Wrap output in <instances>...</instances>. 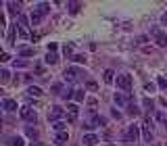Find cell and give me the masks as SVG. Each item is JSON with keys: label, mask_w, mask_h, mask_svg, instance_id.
I'll return each mask as SVG.
<instances>
[{"label": "cell", "mask_w": 167, "mask_h": 146, "mask_svg": "<svg viewBox=\"0 0 167 146\" xmlns=\"http://www.w3.org/2000/svg\"><path fill=\"white\" fill-rule=\"evenodd\" d=\"M140 130L142 127H138V125H127V130H125V134H123V142H132V144H136L138 142V138H140Z\"/></svg>", "instance_id": "1"}, {"label": "cell", "mask_w": 167, "mask_h": 146, "mask_svg": "<svg viewBox=\"0 0 167 146\" xmlns=\"http://www.w3.org/2000/svg\"><path fill=\"white\" fill-rule=\"evenodd\" d=\"M150 35H153V40H155L157 46H161V48L167 46V34L161 27H150Z\"/></svg>", "instance_id": "2"}, {"label": "cell", "mask_w": 167, "mask_h": 146, "mask_svg": "<svg viewBox=\"0 0 167 146\" xmlns=\"http://www.w3.org/2000/svg\"><path fill=\"white\" fill-rule=\"evenodd\" d=\"M63 75H65V82H75V79H79V77H86L84 75V71L77 69V67H67Z\"/></svg>", "instance_id": "3"}, {"label": "cell", "mask_w": 167, "mask_h": 146, "mask_svg": "<svg viewBox=\"0 0 167 146\" xmlns=\"http://www.w3.org/2000/svg\"><path fill=\"white\" fill-rule=\"evenodd\" d=\"M117 88H121V90L130 92V88H132V75L130 73H121V75H117Z\"/></svg>", "instance_id": "4"}, {"label": "cell", "mask_w": 167, "mask_h": 146, "mask_svg": "<svg viewBox=\"0 0 167 146\" xmlns=\"http://www.w3.org/2000/svg\"><path fill=\"white\" fill-rule=\"evenodd\" d=\"M21 119H25L27 123H36V121H38V113L31 111L29 106H23V109H21Z\"/></svg>", "instance_id": "5"}, {"label": "cell", "mask_w": 167, "mask_h": 146, "mask_svg": "<svg viewBox=\"0 0 167 146\" xmlns=\"http://www.w3.org/2000/svg\"><path fill=\"white\" fill-rule=\"evenodd\" d=\"M150 127H153V121L146 119L144 125H142V136H144V140L148 142V144H150V140H153V130H150Z\"/></svg>", "instance_id": "6"}, {"label": "cell", "mask_w": 167, "mask_h": 146, "mask_svg": "<svg viewBox=\"0 0 167 146\" xmlns=\"http://www.w3.org/2000/svg\"><path fill=\"white\" fill-rule=\"evenodd\" d=\"M98 142H100V138H98L96 134H86V136L82 138L84 146H94V144H98Z\"/></svg>", "instance_id": "7"}, {"label": "cell", "mask_w": 167, "mask_h": 146, "mask_svg": "<svg viewBox=\"0 0 167 146\" xmlns=\"http://www.w3.org/2000/svg\"><path fill=\"white\" fill-rule=\"evenodd\" d=\"M63 115H65V111H63L61 106H52L48 111V121H56V119H61Z\"/></svg>", "instance_id": "8"}, {"label": "cell", "mask_w": 167, "mask_h": 146, "mask_svg": "<svg viewBox=\"0 0 167 146\" xmlns=\"http://www.w3.org/2000/svg\"><path fill=\"white\" fill-rule=\"evenodd\" d=\"M2 109H4V111H17V100L4 98V100H2Z\"/></svg>", "instance_id": "9"}, {"label": "cell", "mask_w": 167, "mask_h": 146, "mask_svg": "<svg viewBox=\"0 0 167 146\" xmlns=\"http://www.w3.org/2000/svg\"><path fill=\"white\" fill-rule=\"evenodd\" d=\"M67 113H69V121L71 123H73V121H75L77 119V113H79V109H77V104H67Z\"/></svg>", "instance_id": "10"}, {"label": "cell", "mask_w": 167, "mask_h": 146, "mask_svg": "<svg viewBox=\"0 0 167 146\" xmlns=\"http://www.w3.org/2000/svg\"><path fill=\"white\" fill-rule=\"evenodd\" d=\"M17 29H19V25H17V23L8 27V34H7V42H8V44H15V38H17Z\"/></svg>", "instance_id": "11"}, {"label": "cell", "mask_w": 167, "mask_h": 146, "mask_svg": "<svg viewBox=\"0 0 167 146\" xmlns=\"http://www.w3.org/2000/svg\"><path fill=\"white\" fill-rule=\"evenodd\" d=\"M130 94H127V96H123V94H115V96H113V100H115V104H119V106H123V104H130Z\"/></svg>", "instance_id": "12"}, {"label": "cell", "mask_w": 167, "mask_h": 146, "mask_svg": "<svg viewBox=\"0 0 167 146\" xmlns=\"http://www.w3.org/2000/svg\"><path fill=\"white\" fill-rule=\"evenodd\" d=\"M7 7H8V13H11V15L21 17V11H19V4H17V2H7Z\"/></svg>", "instance_id": "13"}, {"label": "cell", "mask_w": 167, "mask_h": 146, "mask_svg": "<svg viewBox=\"0 0 167 146\" xmlns=\"http://www.w3.org/2000/svg\"><path fill=\"white\" fill-rule=\"evenodd\" d=\"M36 11H38V13L44 17V15H48V13H50V4H48V2H40V4L36 7Z\"/></svg>", "instance_id": "14"}, {"label": "cell", "mask_w": 167, "mask_h": 146, "mask_svg": "<svg viewBox=\"0 0 167 146\" xmlns=\"http://www.w3.org/2000/svg\"><path fill=\"white\" fill-rule=\"evenodd\" d=\"M67 7H69V13H71V15H77V13L84 8V4H82V2H69Z\"/></svg>", "instance_id": "15"}, {"label": "cell", "mask_w": 167, "mask_h": 146, "mask_svg": "<svg viewBox=\"0 0 167 146\" xmlns=\"http://www.w3.org/2000/svg\"><path fill=\"white\" fill-rule=\"evenodd\" d=\"M44 61H46V65H56L59 63V54L56 52H48V54L44 56Z\"/></svg>", "instance_id": "16"}, {"label": "cell", "mask_w": 167, "mask_h": 146, "mask_svg": "<svg viewBox=\"0 0 167 146\" xmlns=\"http://www.w3.org/2000/svg\"><path fill=\"white\" fill-rule=\"evenodd\" d=\"M67 140H69V134H67V132H59L55 136V142H56V144H65Z\"/></svg>", "instance_id": "17"}, {"label": "cell", "mask_w": 167, "mask_h": 146, "mask_svg": "<svg viewBox=\"0 0 167 146\" xmlns=\"http://www.w3.org/2000/svg\"><path fill=\"white\" fill-rule=\"evenodd\" d=\"M42 19H44V17H42V15L38 13V11H34V13L29 15V21H31V25H40Z\"/></svg>", "instance_id": "18"}, {"label": "cell", "mask_w": 167, "mask_h": 146, "mask_svg": "<svg viewBox=\"0 0 167 146\" xmlns=\"http://www.w3.org/2000/svg\"><path fill=\"white\" fill-rule=\"evenodd\" d=\"M27 94H29V96H42L44 92H42V88H38V86H29V88H27Z\"/></svg>", "instance_id": "19"}, {"label": "cell", "mask_w": 167, "mask_h": 146, "mask_svg": "<svg viewBox=\"0 0 167 146\" xmlns=\"http://www.w3.org/2000/svg\"><path fill=\"white\" fill-rule=\"evenodd\" d=\"M34 54H36L34 48H21L19 50V56H21V59H27V56H34Z\"/></svg>", "instance_id": "20"}, {"label": "cell", "mask_w": 167, "mask_h": 146, "mask_svg": "<svg viewBox=\"0 0 167 146\" xmlns=\"http://www.w3.org/2000/svg\"><path fill=\"white\" fill-rule=\"evenodd\" d=\"M50 92H52V94H63V83L61 82H56V83H52V86H50Z\"/></svg>", "instance_id": "21"}, {"label": "cell", "mask_w": 167, "mask_h": 146, "mask_svg": "<svg viewBox=\"0 0 167 146\" xmlns=\"http://www.w3.org/2000/svg\"><path fill=\"white\" fill-rule=\"evenodd\" d=\"M103 79H104L107 83H111L113 79H115V73H113V69H107V71H104V73H103Z\"/></svg>", "instance_id": "22"}, {"label": "cell", "mask_w": 167, "mask_h": 146, "mask_svg": "<svg viewBox=\"0 0 167 146\" xmlns=\"http://www.w3.org/2000/svg\"><path fill=\"white\" fill-rule=\"evenodd\" d=\"M73 98H75L77 102H84V100H86V90H75Z\"/></svg>", "instance_id": "23"}, {"label": "cell", "mask_w": 167, "mask_h": 146, "mask_svg": "<svg viewBox=\"0 0 167 146\" xmlns=\"http://www.w3.org/2000/svg\"><path fill=\"white\" fill-rule=\"evenodd\" d=\"M25 134H27V136H29V138H31V140H36V138H38V136H40L36 127H25Z\"/></svg>", "instance_id": "24"}, {"label": "cell", "mask_w": 167, "mask_h": 146, "mask_svg": "<svg viewBox=\"0 0 167 146\" xmlns=\"http://www.w3.org/2000/svg\"><path fill=\"white\" fill-rule=\"evenodd\" d=\"M127 113H130V115H134V117H136V115H140V109L138 106H136V104H127Z\"/></svg>", "instance_id": "25"}, {"label": "cell", "mask_w": 167, "mask_h": 146, "mask_svg": "<svg viewBox=\"0 0 167 146\" xmlns=\"http://www.w3.org/2000/svg\"><path fill=\"white\" fill-rule=\"evenodd\" d=\"M73 94H75V92L67 88V90H65V92H63V94H61V98H63V100H71V98H73Z\"/></svg>", "instance_id": "26"}, {"label": "cell", "mask_w": 167, "mask_h": 146, "mask_svg": "<svg viewBox=\"0 0 167 146\" xmlns=\"http://www.w3.org/2000/svg\"><path fill=\"white\" fill-rule=\"evenodd\" d=\"M19 35L23 38V40H29V38H31L29 31H27V27H21V25H19Z\"/></svg>", "instance_id": "27"}, {"label": "cell", "mask_w": 167, "mask_h": 146, "mask_svg": "<svg viewBox=\"0 0 167 146\" xmlns=\"http://www.w3.org/2000/svg\"><path fill=\"white\" fill-rule=\"evenodd\" d=\"M63 54H65V56H71V59L75 56V54H73V50H71V46H69V44H65V46H63Z\"/></svg>", "instance_id": "28"}, {"label": "cell", "mask_w": 167, "mask_h": 146, "mask_svg": "<svg viewBox=\"0 0 167 146\" xmlns=\"http://www.w3.org/2000/svg\"><path fill=\"white\" fill-rule=\"evenodd\" d=\"M52 130H55L56 134H59V132H65V123H61V121H56V123L52 125Z\"/></svg>", "instance_id": "29"}, {"label": "cell", "mask_w": 167, "mask_h": 146, "mask_svg": "<svg viewBox=\"0 0 167 146\" xmlns=\"http://www.w3.org/2000/svg\"><path fill=\"white\" fill-rule=\"evenodd\" d=\"M73 61H75L77 65H86V56H84V54H75V56H73Z\"/></svg>", "instance_id": "30"}, {"label": "cell", "mask_w": 167, "mask_h": 146, "mask_svg": "<svg viewBox=\"0 0 167 146\" xmlns=\"http://www.w3.org/2000/svg\"><path fill=\"white\" fill-rule=\"evenodd\" d=\"M11 146H23V138H19V136H15V138L11 140Z\"/></svg>", "instance_id": "31"}, {"label": "cell", "mask_w": 167, "mask_h": 146, "mask_svg": "<svg viewBox=\"0 0 167 146\" xmlns=\"http://www.w3.org/2000/svg\"><path fill=\"white\" fill-rule=\"evenodd\" d=\"M142 104H144V109H148V111H153V100H150V98H144V100H142Z\"/></svg>", "instance_id": "32"}, {"label": "cell", "mask_w": 167, "mask_h": 146, "mask_svg": "<svg viewBox=\"0 0 167 146\" xmlns=\"http://www.w3.org/2000/svg\"><path fill=\"white\" fill-rule=\"evenodd\" d=\"M157 86L163 88V90H167V79H165V77H159V79H157Z\"/></svg>", "instance_id": "33"}, {"label": "cell", "mask_w": 167, "mask_h": 146, "mask_svg": "<svg viewBox=\"0 0 167 146\" xmlns=\"http://www.w3.org/2000/svg\"><path fill=\"white\" fill-rule=\"evenodd\" d=\"M86 88H88V90H96L98 83H96V82H92V79H88V82H86Z\"/></svg>", "instance_id": "34"}, {"label": "cell", "mask_w": 167, "mask_h": 146, "mask_svg": "<svg viewBox=\"0 0 167 146\" xmlns=\"http://www.w3.org/2000/svg\"><path fill=\"white\" fill-rule=\"evenodd\" d=\"M56 48H59L56 42H50V44H48V52H56Z\"/></svg>", "instance_id": "35"}, {"label": "cell", "mask_w": 167, "mask_h": 146, "mask_svg": "<svg viewBox=\"0 0 167 146\" xmlns=\"http://www.w3.org/2000/svg\"><path fill=\"white\" fill-rule=\"evenodd\" d=\"M4 27H7V17L0 13V29H4Z\"/></svg>", "instance_id": "36"}, {"label": "cell", "mask_w": 167, "mask_h": 146, "mask_svg": "<svg viewBox=\"0 0 167 146\" xmlns=\"http://www.w3.org/2000/svg\"><path fill=\"white\" fill-rule=\"evenodd\" d=\"M0 61H2V63L11 61V54H8V52H2V54H0Z\"/></svg>", "instance_id": "37"}, {"label": "cell", "mask_w": 167, "mask_h": 146, "mask_svg": "<svg viewBox=\"0 0 167 146\" xmlns=\"http://www.w3.org/2000/svg\"><path fill=\"white\" fill-rule=\"evenodd\" d=\"M27 65V61H23V59H19V61H15V67H25Z\"/></svg>", "instance_id": "38"}, {"label": "cell", "mask_w": 167, "mask_h": 146, "mask_svg": "<svg viewBox=\"0 0 167 146\" xmlns=\"http://www.w3.org/2000/svg\"><path fill=\"white\" fill-rule=\"evenodd\" d=\"M144 90H146V92H155V83H146Z\"/></svg>", "instance_id": "39"}, {"label": "cell", "mask_w": 167, "mask_h": 146, "mask_svg": "<svg viewBox=\"0 0 167 146\" xmlns=\"http://www.w3.org/2000/svg\"><path fill=\"white\" fill-rule=\"evenodd\" d=\"M8 77H11V73H8V71H7V69H2V79H4V82H7Z\"/></svg>", "instance_id": "40"}, {"label": "cell", "mask_w": 167, "mask_h": 146, "mask_svg": "<svg viewBox=\"0 0 167 146\" xmlns=\"http://www.w3.org/2000/svg\"><path fill=\"white\" fill-rule=\"evenodd\" d=\"M159 102H161V104H163V106L167 109V98H165V96H161V98H159Z\"/></svg>", "instance_id": "41"}, {"label": "cell", "mask_w": 167, "mask_h": 146, "mask_svg": "<svg viewBox=\"0 0 167 146\" xmlns=\"http://www.w3.org/2000/svg\"><path fill=\"white\" fill-rule=\"evenodd\" d=\"M161 21H163V25H165V27H167V13L163 15V17H161Z\"/></svg>", "instance_id": "42"}, {"label": "cell", "mask_w": 167, "mask_h": 146, "mask_svg": "<svg viewBox=\"0 0 167 146\" xmlns=\"http://www.w3.org/2000/svg\"><path fill=\"white\" fill-rule=\"evenodd\" d=\"M31 146H44V144H42V142H36V144H31Z\"/></svg>", "instance_id": "43"}, {"label": "cell", "mask_w": 167, "mask_h": 146, "mask_svg": "<svg viewBox=\"0 0 167 146\" xmlns=\"http://www.w3.org/2000/svg\"><path fill=\"white\" fill-rule=\"evenodd\" d=\"M165 127H167V119H165Z\"/></svg>", "instance_id": "44"}]
</instances>
